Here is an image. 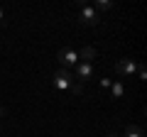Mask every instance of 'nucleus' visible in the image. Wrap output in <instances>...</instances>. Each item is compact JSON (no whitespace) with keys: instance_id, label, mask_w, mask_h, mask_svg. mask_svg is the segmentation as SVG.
<instances>
[{"instance_id":"1","label":"nucleus","mask_w":147,"mask_h":137,"mask_svg":"<svg viewBox=\"0 0 147 137\" xmlns=\"http://www.w3.org/2000/svg\"><path fill=\"white\" fill-rule=\"evenodd\" d=\"M74 83V74L69 71V68H59L57 74H54V88L59 91H69Z\"/></svg>"},{"instance_id":"2","label":"nucleus","mask_w":147,"mask_h":137,"mask_svg":"<svg viewBox=\"0 0 147 137\" xmlns=\"http://www.w3.org/2000/svg\"><path fill=\"white\" fill-rule=\"evenodd\" d=\"M57 59L64 64V66H76V64H79V54L74 52L71 47H64V49H59Z\"/></svg>"},{"instance_id":"3","label":"nucleus","mask_w":147,"mask_h":137,"mask_svg":"<svg viewBox=\"0 0 147 137\" xmlns=\"http://www.w3.org/2000/svg\"><path fill=\"white\" fill-rule=\"evenodd\" d=\"M91 76H93V64H86V61H79L76 64V79L84 83V81H88Z\"/></svg>"},{"instance_id":"4","label":"nucleus","mask_w":147,"mask_h":137,"mask_svg":"<svg viewBox=\"0 0 147 137\" xmlns=\"http://www.w3.org/2000/svg\"><path fill=\"white\" fill-rule=\"evenodd\" d=\"M135 71H137V64L132 59H120L118 61V74L120 76H132Z\"/></svg>"},{"instance_id":"5","label":"nucleus","mask_w":147,"mask_h":137,"mask_svg":"<svg viewBox=\"0 0 147 137\" xmlns=\"http://www.w3.org/2000/svg\"><path fill=\"white\" fill-rule=\"evenodd\" d=\"M81 22H84V25H98V12L91 5H84V10H81Z\"/></svg>"},{"instance_id":"6","label":"nucleus","mask_w":147,"mask_h":137,"mask_svg":"<svg viewBox=\"0 0 147 137\" xmlns=\"http://www.w3.org/2000/svg\"><path fill=\"white\" fill-rule=\"evenodd\" d=\"M79 59H84L86 64H93V59H96V49H93V47H84V49H81V54H79Z\"/></svg>"},{"instance_id":"7","label":"nucleus","mask_w":147,"mask_h":137,"mask_svg":"<svg viewBox=\"0 0 147 137\" xmlns=\"http://www.w3.org/2000/svg\"><path fill=\"white\" fill-rule=\"evenodd\" d=\"M110 93H113V98H123V93H125V86H123L120 81H115V83H110Z\"/></svg>"},{"instance_id":"8","label":"nucleus","mask_w":147,"mask_h":137,"mask_svg":"<svg viewBox=\"0 0 147 137\" xmlns=\"http://www.w3.org/2000/svg\"><path fill=\"white\" fill-rule=\"evenodd\" d=\"M125 137H142V130H140L137 125H130V127L125 130Z\"/></svg>"},{"instance_id":"9","label":"nucleus","mask_w":147,"mask_h":137,"mask_svg":"<svg viewBox=\"0 0 147 137\" xmlns=\"http://www.w3.org/2000/svg\"><path fill=\"white\" fill-rule=\"evenodd\" d=\"M91 7H96V10H110V3H105V0H96Z\"/></svg>"},{"instance_id":"10","label":"nucleus","mask_w":147,"mask_h":137,"mask_svg":"<svg viewBox=\"0 0 147 137\" xmlns=\"http://www.w3.org/2000/svg\"><path fill=\"white\" fill-rule=\"evenodd\" d=\"M69 91H74V95H81V93H84V83H81V81H79V83H71Z\"/></svg>"},{"instance_id":"11","label":"nucleus","mask_w":147,"mask_h":137,"mask_svg":"<svg viewBox=\"0 0 147 137\" xmlns=\"http://www.w3.org/2000/svg\"><path fill=\"white\" fill-rule=\"evenodd\" d=\"M100 86L103 88H110V79H100Z\"/></svg>"},{"instance_id":"12","label":"nucleus","mask_w":147,"mask_h":137,"mask_svg":"<svg viewBox=\"0 0 147 137\" xmlns=\"http://www.w3.org/2000/svg\"><path fill=\"white\" fill-rule=\"evenodd\" d=\"M3 115H5V108H3V105H0V118H3Z\"/></svg>"},{"instance_id":"13","label":"nucleus","mask_w":147,"mask_h":137,"mask_svg":"<svg viewBox=\"0 0 147 137\" xmlns=\"http://www.w3.org/2000/svg\"><path fill=\"white\" fill-rule=\"evenodd\" d=\"M0 22H3V7H0Z\"/></svg>"},{"instance_id":"14","label":"nucleus","mask_w":147,"mask_h":137,"mask_svg":"<svg viewBox=\"0 0 147 137\" xmlns=\"http://www.w3.org/2000/svg\"><path fill=\"white\" fill-rule=\"evenodd\" d=\"M108 137H118V135H108Z\"/></svg>"}]
</instances>
